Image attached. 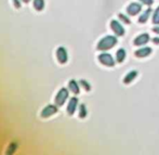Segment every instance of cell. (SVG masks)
I'll use <instances>...</instances> for the list:
<instances>
[{
  "mask_svg": "<svg viewBox=\"0 0 159 155\" xmlns=\"http://www.w3.org/2000/svg\"><path fill=\"white\" fill-rule=\"evenodd\" d=\"M59 112V106L57 104H47L43 109L40 112V117L46 120V118H49L51 116L55 115V114Z\"/></svg>",
  "mask_w": 159,
  "mask_h": 155,
  "instance_id": "4",
  "label": "cell"
},
{
  "mask_svg": "<svg viewBox=\"0 0 159 155\" xmlns=\"http://www.w3.org/2000/svg\"><path fill=\"white\" fill-rule=\"evenodd\" d=\"M152 13H153V10H152V8L149 7V8H147L144 12L141 13V15L139 16V23L140 24L146 23V22L148 21V19H149V16H151Z\"/></svg>",
  "mask_w": 159,
  "mask_h": 155,
  "instance_id": "12",
  "label": "cell"
},
{
  "mask_svg": "<svg viewBox=\"0 0 159 155\" xmlns=\"http://www.w3.org/2000/svg\"><path fill=\"white\" fill-rule=\"evenodd\" d=\"M33 7L37 12H41L44 10L46 1L44 0H33Z\"/></svg>",
  "mask_w": 159,
  "mask_h": 155,
  "instance_id": "15",
  "label": "cell"
},
{
  "mask_svg": "<svg viewBox=\"0 0 159 155\" xmlns=\"http://www.w3.org/2000/svg\"><path fill=\"white\" fill-rule=\"evenodd\" d=\"M78 106H79V100H78L77 96H73V98L69 99L68 103H67L66 112L69 116H73L76 113Z\"/></svg>",
  "mask_w": 159,
  "mask_h": 155,
  "instance_id": "6",
  "label": "cell"
},
{
  "mask_svg": "<svg viewBox=\"0 0 159 155\" xmlns=\"http://www.w3.org/2000/svg\"><path fill=\"white\" fill-rule=\"evenodd\" d=\"M17 148H19V143H17L16 141H13V142H11L10 144H9V147L7 148L6 154H8V155L14 154L15 152L17 151Z\"/></svg>",
  "mask_w": 159,
  "mask_h": 155,
  "instance_id": "17",
  "label": "cell"
},
{
  "mask_svg": "<svg viewBox=\"0 0 159 155\" xmlns=\"http://www.w3.org/2000/svg\"><path fill=\"white\" fill-rule=\"evenodd\" d=\"M152 41H153L155 45H159V37H154V38H152Z\"/></svg>",
  "mask_w": 159,
  "mask_h": 155,
  "instance_id": "23",
  "label": "cell"
},
{
  "mask_svg": "<svg viewBox=\"0 0 159 155\" xmlns=\"http://www.w3.org/2000/svg\"><path fill=\"white\" fill-rule=\"evenodd\" d=\"M79 84H80V87H82V88L84 89V91H87V92L91 91V85H90V82H89L88 80L80 79L79 80Z\"/></svg>",
  "mask_w": 159,
  "mask_h": 155,
  "instance_id": "19",
  "label": "cell"
},
{
  "mask_svg": "<svg viewBox=\"0 0 159 155\" xmlns=\"http://www.w3.org/2000/svg\"><path fill=\"white\" fill-rule=\"evenodd\" d=\"M69 98V89L65 88V87H62V88L59 89V91L55 94L54 98V103L57 105V106H63V105L66 103L67 99Z\"/></svg>",
  "mask_w": 159,
  "mask_h": 155,
  "instance_id": "2",
  "label": "cell"
},
{
  "mask_svg": "<svg viewBox=\"0 0 159 155\" xmlns=\"http://www.w3.org/2000/svg\"><path fill=\"white\" fill-rule=\"evenodd\" d=\"M153 31L155 34H158L159 35V25H156L155 27H153Z\"/></svg>",
  "mask_w": 159,
  "mask_h": 155,
  "instance_id": "24",
  "label": "cell"
},
{
  "mask_svg": "<svg viewBox=\"0 0 159 155\" xmlns=\"http://www.w3.org/2000/svg\"><path fill=\"white\" fill-rule=\"evenodd\" d=\"M111 31H114V34H115L116 36H118V37H121V36H124L125 34H126V31H125L122 24L120 23L119 21H117V20H111Z\"/></svg>",
  "mask_w": 159,
  "mask_h": 155,
  "instance_id": "7",
  "label": "cell"
},
{
  "mask_svg": "<svg viewBox=\"0 0 159 155\" xmlns=\"http://www.w3.org/2000/svg\"><path fill=\"white\" fill-rule=\"evenodd\" d=\"M22 1H23L24 3H30V2L32 1V0H22Z\"/></svg>",
  "mask_w": 159,
  "mask_h": 155,
  "instance_id": "25",
  "label": "cell"
},
{
  "mask_svg": "<svg viewBox=\"0 0 159 155\" xmlns=\"http://www.w3.org/2000/svg\"><path fill=\"white\" fill-rule=\"evenodd\" d=\"M98 62L102 65L107 67H113L115 66V59L111 53L106 52V51H102L100 54L98 55Z\"/></svg>",
  "mask_w": 159,
  "mask_h": 155,
  "instance_id": "3",
  "label": "cell"
},
{
  "mask_svg": "<svg viewBox=\"0 0 159 155\" xmlns=\"http://www.w3.org/2000/svg\"><path fill=\"white\" fill-rule=\"evenodd\" d=\"M118 17H119L120 21L124 22L125 24H131V20H130V17L128 16L127 14H124V13H119V14H118Z\"/></svg>",
  "mask_w": 159,
  "mask_h": 155,
  "instance_id": "20",
  "label": "cell"
},
{
  "mask_svg": "<svg viewBox=\"0 0 159 155\" xmlns=\"http://www.w3.org/2000/svg\"><path fill=\"white\" fill-rule=\"evenodd\" d=\"M126 57H127V51L125 50L124 48H120L117 50V52H116V61H117L118 63H122L126 60Z\"/></svg>",
  "mask_w": 159,
  "mask_h": 155,
  "instance_id": "14",
  "label": "cell"
},
{
  "mask_svg": "<svg viewBox=\"0 0 159 155\" xmlns=\"http://www.w3.org/2000/svg\"><path fill=\"white\" fill-rule=\"evenodd\" d=\"M118 44V39L116 37V35H106L103 38H101V40L96 45V49L98 51H107L111 50V48L116 46Z\"/></svg>",
  "mask_w": 159,
  "mask_h": 155,
  "instance_id": "1",
  "label": "cell"
},
{
  "mask_svg": "<svg viewBox=\"0 0 159 155\" xmlns=\"http://www.w3.org/2000/svg\"><path fill=\"white\" fill-rule=\"evenodd\" d=\"M152 22L155 25H159V6L153 11V16H152Z\"/></svg>",
  "mask_w": 159,
  "mask_h": 155,
  "instance_id": "18",
  "label": "cell"
},
{
  "mask_svg": "<svg viewBox=\"0 0 159 155\" xmlns=\"http://www.w3.org/2000/svg\"><path fill=\"white\" fill-rule=\"evenodd\" d=\"M138 75H139V72L135 71V69H133V71H130L129 73H128L127 75L125 76L124 84H126V85L131 84V82H133V80L135 79L136 77H138Z\"/></svg>",
  "mask_w": 159,
  "mask_h": 155,
  "instance_id": "13",
  "label": "cell"
},
{
  "mask_svg": "<svg viewBox=\"0 0 159 155\" xmlns=\"http://www.w3.org/2000/svg\"><path fill=\"white\" fill-rule=\"evenodd\" d=\"M149 39H151V37H149L148 34L143 33V34L138 35L135 38H134L133 44H134V46H136V47H143L149 41Z\"/></svg>",
  "mask_w": 159,
  "mask_h": 155,
  "instance_id": "9",
  "label": "cell"
},
{
  "mask_svg": "<svg viewBox=\"0 0 159 155\" xmlns=\"http://www.w3.org/2000/svg\"><path fill=\"white\" fill-rule=\"evenodd\" d=\"M141 11H142V4H141L140 1L139 2H131V3L127 7L128 15H131V16L138 15Z\"/></svg>",
  "mask_w": 159,
  "mask_h": 155,
  "instance_id": "8",
  "label": "cell"
},
{
  "mask_svg": "<svg viewBox=\"0 0 159 155\" xmlns=\"http://www.w3.org/2000/svg\"><path fill=\"white\" fill-rule=\"evenodd\" d=\"M68 89L70 92H73L75 96H77V94L80 93V84L79 82H77V80L75 79H70L68 82Z\"/></svg>",
  "mask_w": 159,
  "mask_h": 155,
  "instance_id": "11",
  "label": "cell"
},
{
  "mask_svg": "<svg viewBox=\"0 0 159 155\" xmlns=\"http://www.w3.org/2000/svg\"><path fill=\"white\" fill-rule=\"evenodd\" d=\"M22 3L23 1L22 0H12V4L15 9H21L22 8Z\"/></svg>",
  "mask_w": 159,
  "mask_h": 155,
  "instance_id": "21",
  "label": "cell"
},
{
  "mask_svg": "<svg viewBox=\"0 0 159 155\" xmlns=\"http://www.w3.org/2000/svg\"><path fill=\"white\" fill-rule=\"evenodd\" d=\"M55 57L57 60L60 64L64 65L68 62V52H67V49L63 46H60L59 48L55 51Z\"/></svg>",
  "mask_w": 159,
  "mask_h": 155,
  "instance_id": "5",
  "label": "cell"
},
{
  "mask_svg": "<svg viewBox=\"0 0 159 155\" xmlns=\"http://www.w3.org/2000/svg\"><path fill=\"white\" fill-rule=\"evenodd\" d=\"M139 1L142 4H145V6H148V7H151L154 3V0H139Z\"/></svg>",
  "mask_w": 159,
  "mask_h": 155,
  "instance_id": "22",
  "label": "cell"
},
{
  "mask_svg": "<svg viewBox=\"0 0 159 155\" xmlns=\"http://www.w3.org/2000/svg\"><path fill=\"white\" fill-rule=\"evenodd\" d=\"M88 115V109H87V105L84 103H81V104L78 106V116L81 120H84Z\"/></svg>",
  "mask_w": 159,
  "mask_h": 155,
  "instance_id": "16",
  "label": "cell"
},
{
  "mask_svg": "<svg viewBox=\"0 0 159 155\" xmlns=\"http://www.w3.org/2000/svg\"><path fill=\"white\" fill-rule=\"evenodd\" d=\"M153 52V49L151 47H146V46H143L141 48H139L138 50H135L134 52V55L139 59H144V58H147L152 54Z\"/></svg>",
  "mask_w": 159,
  "mask_h": 155,
  "instance_id": "10",
  "label": "cell"
}]
</instances>
